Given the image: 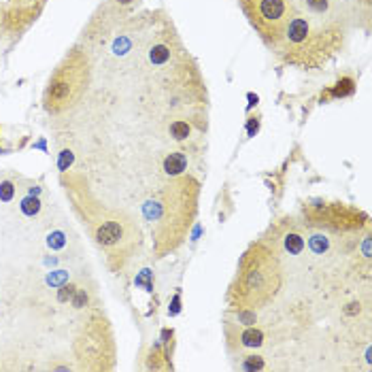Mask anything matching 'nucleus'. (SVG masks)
<instances>
[{
    "label": "nucleus",
    "mask_w": 372,
    "mask_h": 372,
    "mask_svg": "<svg viewBox=\"0 0 372 372\" xmlns=\"http://www.w3.org/2000/svg\"><path fill=\"white\" fill-rule=\"evenodd\" d=\"M70 300H73V306H75V308H83L85 304H88V294H85L83 289H77L75 296L70 298Z\"/></svg>",
    "instance_id": "nucleus-16"
},
{
    "label": "nucleus",
    "mask_w": 372,
    "mask_h": 372,
    "mask_svg": "<svg viewBox=\"0 0 372 372\" xmlns=\"http://www.w3.org/2000/svg\"><path fill=\"white\" fill-rule=\"evenodd\" d=\"M281 285V268L270 251L262 245L253 247L241 262L239 283L232 289V296L241 304H262L270 300Z\"/></svg>",
    "instance_id": "nucleus-1"
},
{
    "label": "nucleus",
    "mask_w": 372,
    "mask_h": 372,
    "mask_svg": "<svg viewBox=\"0 0 372 372\" xmlns=\"http://www.w3.org/2000/svg\"><path fill=\"white\" fill-rule=\"evenodd\" d=\"M236 317L241 319L243 326H253V323H255V313L249 311V308H245V311H239V313H236Z\"/></svg>",
    "instance_id": "nucleus-15"
},
{
    "label": "nucleus",
    "mask_w": 372,
    "mask_h": 372,
    "mask_svg": "<svg viewBox=\"0 0 372 372\" xmlns=\"http://www.w3.org/2000/svg\"><path fill=\"white\" fill-rule=\"evenodd\" d=\"M241 368L243 370H262V368H266V364L262 360V355H245Z\"/></svg>",
    "instance_id": "nucleus-10"
},
{
    "label": "nucleus",
    "mask_w": 372,
    "mask_h": 372,
    "mask_svg": "<svg viewBox=\"0 0 372 372\" xmlns=\"http://www.w3.org/2000/svg\"><path fill=\"white\" fill-rule=\"evenodd\" d=\"M125 236V228L122 221H115V219H107L102 221V224H98L96 228V241L100 247H115V245H120L124 241Z\"/></svg>",
    "instance_id": "nucleus-4"
},
{
    "label": "nucleus",
    "mask_w": 372,
    "mask_h": 372,
    "mask_svg": "<svg viewBox=\"0 0 372 372\" xmlns=\"http://www.w3.org/2000/svg\"><path fill=\"white\" fill-rule=\"evenodd\" d=\"M168 134L175 140H187L189 136H192V125H189L185 120H175L170 125H168Z\"/></svg>",
    "instance_id": "nucleus-8"
},
{
    "label": "nucleus",
    "mask_w": 372,
    "mask_h": 372,
    "mask_svg": "<svg viewBox=\"0 0 372 372\" xmlns=\"http://www.w3.org/2000/svg\"><path fill=\"white\" fill-rule=\"evenodd\" d=\"M239 340H241V347L245 349H255V347H262L264 345V332L262 330H255L253 326H247L241 334H239Z\"/></svg>",
    "instance_id": "nucleus-7"
},
{
    "label": "nucleus",
    "mask_w": 372,
    "mask_h": 372,
    "mask_svg": "<svg viewBox=\"0 0 372 372\" xmlns=\"http://www.w3.org/2000/svg\"><path fill=\"white\" fill-rule=\"evenodd\" d=\"M79 81H81V70L75 66H62V70L51 79L49 88H47L45 94V105L51 111H60L64 109L70 100H73L75 92L79 88Z\"/></svg>",
    "instance_id": "nucleus-3"
},
{
    "label": "nucleus",
    "mask_w": 372,
    "mask_h": 372,
    "mask_svg": "<svg viewBox=\"0 0 372 372\" xmlns=\"http://www.w3.org/2000/svg\"><path fill=\"white\" fill-rule=\"evenodd\" d=\"M19 209H21V213H23L26 217H34V215H38V213H41V200H38V196L28 194L26 198H21Z\"/></svg>",
    "instance_id": "nucleus-9"
},
{
    "label": "nucleus",
    "mask_w": 372,
    "mask_h": 372,
    "mask_svg": "<svg viewBox=\"0 0 372 372\" xmlns=\"http://www.w3.org/2000/svg\"><path fill=\"white\" fill-rule=\"evenodd\" d=\"M13 198H15V183L6 179L0 183V202H11Z\"/></svg>",
    "instance_id": "nucleus-12"
},
{
    "label": "nucleus",
    "mask_w": 372,
    "mask_h": 372,
    "mask_svg": "<svg viewBox=\"0 0 372 372\" xmlns=\"http://www.w3.org/2000/svg\"><path fill=\"white\" fill-rule=\"evenodd\" d=\"M75 291H77L75 285H62L60 291H58V300L60 302H68V300L75 296Z\"/></svg>",
    "instance_id": "nucleus-14"
},
{
    "label": "nucleus",
    "mask_w": 372,
    "mask_h": 372,
    "mask_svg": "<svg viewBox=\"0 0 372 372\" xmlns=\"http://www.w3.org/2000/svg\"><path fill=\"white\" fill-rule=\"evenodd\" d=\"M187 155L183 151H172L164 157V172L166 175H170V177H179V175H183V172L187 170Z\"/></svg>",
    "instance_id": "nucleus-5"
},
{
    "label": "nucleus",
    "mask_w": 372,
    "mask_h": 372,
    "mask_svg": "<svg viewBox=\"0 0 372 372\" xmlns=\"http://www.w3.org/2000/svg\"><path fill=\"white\" fill-rule=\"evenodd\" d=\"M115 2H117V4H122V6H128V4L134 2V0H115Z\"/></svg>",
    "instance_id": "nucleus-19"
},
{
    "label": "nucleus",
    "mask_w": 372,
    "mask_h": 372,
    "mask_svg": "<svg viewBox=\"0 0 372 372\" xmlns=\"http://www.w3.org/2000/svg\"><path fill=\"white\" fill-rule=\"evenodd\" d=\"M73 160H75L73 151H68V149H64V151L60 153V160H58V168H60L62 172H66V170H68V166L73 164Z\"/></svg>",
    "instance_id": "nucleus-13"
},
{
    "label": "nucleus",
    "mask_w": 372,
    "mask_h": 372,
    "mask_svg": "<svg viewBox=\"0 0 372 372\" xmlns=\"http://www.w3.org/2000/svg\"><path fill=\"white\" fill-rule=\"evenodd\" d=\"M281 241H283V249L289 253V255H300L304 251L306 243H304V236L300 234L296 228H289L281 234Z\"/></svg>",
    "instance_id": "nucleus-6"
},
{
    "label": "nucleus",
    "mask_w": 372,
    "mask_h": 372,
    "mask_svg": "<svg viewBox=\"0 0 372 372\" xmlns=\"http://www.w3.org/2000/svg\"><path fill=\"white\" fill-rule=\"evenodd\" d=\"M257 128H259V122H257V117H251V122H249V136H253V132H257Z\"/></svg>",
    "instance_id": "nucleus-18"
},
{
    "label": "nucleus",
    "mask_w": 372,
    "mask_h": 372,
    "mask_svg": "<svg viewBox=\"0 0 372 372\" xmlns=\"http://www.w3.org/2000/svg\"><path fill=\"white\" fill-rule=\"evenodd\" d=\"M47 245H49V249L58 251V249H64L66 245V234L62 230H53L49 236H47Z\"/></svg>",
    "instance_id": "nucleus-11"
},
{
    "label": "nucleus",
    "mask_w": 372,
    "mask_h": 372,
    "mask_svg": "<svg viewBox=\"0 0 372 372\" xmlns=\"http://www.w3.org/2000/svg\"><path fill=\"white\" fill-rule=\"evenodd\" d=\"M239 2L251 26L257 30L268 47L279 43L289 17L296 11L294 0H239Z\"/></svg>",
    "instance_id": "nucleus-2"
},
{
    "label": "nucleus",
    "mask_w": 372,
    "mask_h": 372,
    "mask_svg": "<svg viewBox=\"0 0 372 372\" xmlns=\"http://www.w3.org/2000/svg\"><path fill=\"white\" fill-rule=\"evenodd\" d=\"M47 281H49L51 285H60L62 281H66V272L64 270H58V272L49 274V279H47Z\"/></svg>",
    "instance_id": "nucleus-17"
}]
</instances>
